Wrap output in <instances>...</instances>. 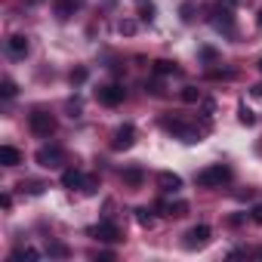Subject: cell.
Listing matches in <instances>:
<instances>
[{
	"label": "cell",
	"mask_w": 262,
	"mask_h": 262,
	"mask_svg": "<svg viewBox=\"0 0 262 262\" xmlns=\"http://www.w3.org/2000/svg\"><path fill=\"white\" fill-rule=\"evenodd\" d=\"M164 213L167 216H185L188 213V204L185 201H170V204H164Z\"/></svg>",
	"instance_id": "16"
},
{
	"label": "cell",
	"mask_w": 262,
	"mask_h": 262,
	"mask_svg": "<svg viewBox=\"0 0 262 262\" xmlns=\"http://www.w3.org/2000/svg\"><path fill=\"white\" fill-rule=\"evenodd\" d=\"M237 4H247V0H225V7H237Z\"/></svg>",
	"instance_id": "30"
},
{
	"label": "cell",
	"mask_w": 262,
	"mask_h": 262,
	"mask_svg": "<svg viewBox=\"0 0 262 262\" xmlns=\"http://www.w3.org/2000/svg\"><path fill=\"white\" fill-rule=\"evenodd\" d=\"M207 244H210V225H194L185 234V250H198V247H207Z\"/></svg>",
	"instance_id": "7"
},
{
	"label": "cell",
	"mask_w": 262,
	"mask_h": 262,
	"mask_svg": "<svg viewBox=\"0 0 262 262\" xmlns=\"http://www.w3.org/2000/svg\"><path fill=\"white\" fill-rule=\"evenodd\" d=\"M7 50H10V56H13V59H25V56H28V37L13 34V37L7 40Z\"/></svg>",
	"instance_id": "10"
},
{
	"label": "cell",
	"mask_w": 262,
	"mask_h": 262,
	"mask_svg": "<svg viewBox=\"0 0 262 262\" xmlns=\"http://www.w3.org/2000/svg\"><path fill=\"white\" fill-rule=\"evenodd\" d=\"M158 185H161L164 191H179V188H182V179H179L176 173H161V176H158Z\"/></svg>",
	"instance_id": "13"
},
{
	"label": "cell",
	"mask_w": 262,
	"mask_h": 262,
	"mask_svg": "<svg viewBox=\"0 0 262 262\" xmlns=\"http://www.w3.org/2000/svg\"><path fill=\"white\" fill-rule=\"evenodd\" d=\"M250 216H253V222H256V225H262V204H259V207H253V213H250Z\"/></svg>",
	"instance_id": "27"
},
{
	"label": "cell",
	"mask_w": 262,
	"mask_h": 262,
	"mask_svg": "<svg viewBox=\"0 0 262 262\" xmlns=\"http://www.w3.org/2000/svg\"><path fill=\"white\" fill-rule=\"evenodd\" d=\"M96 99H99L102 105H108V108H114V105H120V102H123V86H117V83H108V86H99V90H96Z\"/></svg>",
	"instance_id": "6"
},
{
	"label": "cell",
	"mask_w": 262,
	"mask_h": 262,
	"mask_svg": "<svg viewBox=\"0 0 262 262\" xmlns=\"http://www.w3.org/2000/svg\"><path fill=\"white\" fill-rule=\"evenodd\" d=\"M228 179H231V170L225 164H213V167L198 173V185L201 188H216V185H225Z\"/></svg>",
	"instance_id": "1"
},
{
	"label": "cell",
	"mask_w": 262,
	"mask_h": 262,
	"mask_svg": "<svg viewBox=\"0 0 262 262\" xmlns=\"http://www.w3.org/2000/svg\"><path fill=\"white\" fill-rule=\"evenodd\" d=\"M155 74H161V77H164V74H176V65H173L170 59H158V62H155Z\"/></svg>",
	"instance_id": "17"
},
{
	"label": "cell",
	"mask_w": 262,
	"mask_h": 262,
	"mask_svg": "<svg viewBox=\"0 0 262 262\" xmlns=\"http://www.w3.org/2000/svg\"><path fill=\"white\" fill-rule=\"evenodd\" d=\"M0 164H4V167H19L22 164V151L13 148V145H4V148H0Z\"/></svg>",
	"instance_id": "11"
},
{
	"label": "cell",
	"mask_w": 262,
	"mask_h": 262,
	"mask_svg": "<svg viewBox=\"0 0 262 262\" xmlns=\"http://www.w3.org/2000/svg\"><path fill=\"white\" fill-rule=\"evenodd\" d=\"M120 34H136V22H120Z\"/></svg>",
	"instance_id": "25"
},
{
	"label": "cell",
	"mask_w": 262,
	"mask_h": 262,
	"mask_svg": "<svg viewBox=\"0 0 262 262\" xmlns=\"http://www.w3.org/2000/svg\"><path fill=\"white\" fill-rule=\"evenodd\" d=\"M19 259H40V253L31 250V247H25V250H16V253L10 256V262H19Z\"/></svg>",
	"instance_id": "18"
},
{
	"label": "cell",
	"mask_w": 262,
	"mask_h": 262,
	"mask_svg": "<svg viewBox=\"0 0 262 262\" xmlns=\"http://www.w3.org/2000/svg\"><path fill=\"white\" fill-rule=\"evenodd\" d=\"M34 161H37L40 167L53 170V167H62V164H65V151H62L59 145H43V148L34 155Z\"/></svg>",
	"instance_id": "5"
},
{
	"label": "cell",
	"mask_w": 262,
	"mask_h": 262,
	"mask_svg": "<svg viewBox=\"0 0 262 262\" xmlns=\"http://www.w3.org/2000/svg\"><path fill=\"white\" fill-rule=\"evenodd\" d=\"M83 80H86V71H83V68L71 71V83H83Z\"/></svg>",
	"instance_id": "26"
},
{
	"label": "cell",
	"mask_w": 262,
	"mask_h": 262,
	"mask_svg": "<svg viewBox=\"0 0 262 262\" xmlns=\"http://www.w3.org/2000/svg\"><path fill=\"white\" fill-rule=\"evenodd\" d=\"M259 71H262V59H259Z\"/></svg>",
	"instance_id": "33"
},
{
	"label": "cell",
	"mask_w": 262,
	"mask_h": 262,
	"mask_svg": "<svg viewBox=\"0 0 262 262\" xmlns=\"http://www.w3.org/2000/svg\"><path fill=\"white\" fill-rule=\"evenodd\" d=\"M123 182H126V185H142V182H145V173H142L139 167H126V170H123Z\"/></svg>",
	"instance_id": "15"
},
{
	"label": "cell",
	"mask_w": 262,
	"mask_h": 262,
	"mask_svg": "<svg viewBox=\"0 0 262 262\" xmlns=\"http://www.w3.org/2000/svg\"><path fill=\"white\" fill-rule=\"evenodd\" d=\"M237 117H241V123H247V126H250V123L256 120V114H253V111H250L247 105H241V114H237Z\"/></svg>",
	"instance_id": "23"
},
{
	"label": "cell",
	"mask_w": 262,
	"mask_h": 262,
	"mask_svg": "<svg viewBox=\"0 0 262 262\" xmlns=\"http://www.w3.org/2000/svg\"><path fill=\"white\" fill-rule=\"evenodd\" d=\"M164 126L170 129V133H173V136H179L182 142H198V133H194V129H191V126H185L182 120H164Z\"/></svg>",
	"instance_id": "9"
},
{
	"label": "cell",
	"mask_w": 262,
	"mask_h": 262,
	"mask_svg": "<svg viewBox=\"0 0 262 262\" xmlns=\"http://www.w3.org/2000/svg\"><path fill=\"white\" fill-rule=\"evenodd\" d=\"M182 102H201V93H198L194 86H185V90H182Z\"/></svg>",
	"instance_id": "21"
},
{
	"label": "cell",
	"mask_w": 262,
	"mask_h": 262,
	"mask_svg": "<svg viewBox=\"0 0 262 262\" xmlns=\"http://www.w3.org/2000/svg\"><path fill=\"white\" fill-rule=\"evenodd\" d=\"M83 182H86V179H83V173H77V170H65V173H62V185H65V188H80Z\"/></svg>",
	"instance_id": "14"
},
{
	"label": "cell",
	"mask_w": 262,
	"mask_h": 262,
	"mask_svg": "<svg viewBox=\"0 0 262 262\" xmlns=\"http://www.w3.org/2000/svg\"><path fill=\"white\" fill-rule=\"evenodd\" d=\"M136 145V126L133 123H123L114 129V139H111V148L114 151H126V148H133Z\"/></svg>",
	"instance_id": "4"
},
{
	"label": "cell",
	"mask_w": 262,
	"mask_h": 262,
	"mask_svg": "<svg viewBox=\"0 0 262 262\" xmlns=\"http://www.w3.org/2000/svg\"><path fill=\"white\" fill-rule=\"evenodd\" d=\"M50 256H59V259H65L68 256V247L65 244H50V250H47Z\"/></svg>",
	"instance_id": "22"
},
{
	"label": "cell",
	"mask_w": 262,
	"mask_h": 262,
	"mask_svg": "<svg viewBox=\"0 0 262 262\" xmlns=\"http://www.w3.org/2000/svg\"><path fill=\"white\" fill-rule=\"evenodd\" d=\"M201 56H204V59H216V50H210V47H204V50H201Z\"/></svg>",
	"instance_id": "28"
},
{
	"label": "cell",
	"mask_w": 262,
	"mask_h": 262,
	"mask_svg": "<svg viewBox=\"0 0 262 262\" xmlns=\"http://www.w3.org/2000/svg\"><path fill=\"white\" fill-rule=\"evenodd\" d=\"M179 13H182V22H191V19H194V16H191V13H194V4H188V0H185Z\"/></svg>",
	"instance_id": "24"
},
{
	"label": "cell",
	"mask_w": 262,
	"mask_h": 262,
	"mask_svg": "<svg viewBox=\"0 0 262 262\" xmlns=\"http://www.w3.org/2000/svg\"><path fill=\"white\" fill-rule=\"evenodd\" d=\"M210 25L219 31V34H225V37H234L237 34V25H234V16H231V7H222V10H213V16H210Z\"/></svg>",
	"instance_id": "2"
},
{
	"label": "cell",
	"mask_w": 262,
	"mask_h": 262,
	"mask_svg": "<svg viewBox=\"0 0 262 262\" xmlns=\"http://www.w3.org/2000/svg\"><path fill=\"white\" fill-rule=\"evenodd\" d=\"M136 222H139L142 228H151V225H155V216H151L148 210H136Z\"/></svg>",
	"instance_id": "19"
},
{
	"label": "cell",
	"mask_w": 262,
	"mask_h": 262,
	"mask_svg": "<svg viewBox=\"0 0 262 262\" xmlns=\"http://www.w3.org/2000/svg\"><path fill=\"white\" fill-rule=\"evenodd\" d=\"M28 126H31L34 136H50V133H56V117L47 114V111H34L28 117Z\"/></svg>",
	"instance_id": "3"
},
{
	"label": "cell",
	"mask_w": 262,
	"mask_h": 262,
	"mask_svg": "<svg viewBox=\"0 0 262 262\" xmlns=\"http://www.w3.org/2000/svg\"><path fill=\"white\" fill-rule=\"evenodd\" d=\"M253 96H262V83H259V86H253Z\"/></svg>",
	"instance_id": "31"
},
{
	"label": "cell",
	"mask_w": 262,
	"mask_h": 262,
	"mask_svg": "<svg viewBox=\"0 0 262 262\" xmlns=\"http://www.w3.org/2000/svg\"><path fill=\"white\" fill-rule=\"evenodd\" d=\"M259 28H262V13H259Z\"/></svg>",
	"instance_id": "32"
},
{
	"label": "cell",
	"mask_w": 262,
	"mask_h": 262,
	"mask_svg": "<svg viewBox=\"0 0 262 262\" xmlns=\"http://www.w3.org/2000/svg\"><path fill=\"white\" fill-rule=\"evenodd\" d=\"M0 96H4V99H13V96H16V83H13L10 77L0 83Z\"/></svg>",
	"instance_id": "20"
},
{
	"label": "cell",
	"mask_w": 262,
	"mask_h": 262,
	"mask_svg": "<svg viewBox=\"0 0 262 262\" xmlns=\"http://www.w3.org/2000/svg\"><path fill=\"white\" fill-rule=\"evenodd\" d=\"M0 204H4V210H10V207H13V198H10V194H4V198H0Z\"/></svg>",
	"instance_id": "29"
},
{
	"label": "cell",
	"mask_w": 262,
	"mask_h": 262,
	"mask_svg": "<svg viewBox=\"0 0 262 262\" xmlns=\"http://www.w3.org/2000/svg\"><path fill=\"white\" fill-rule=\"evenodd\" d=\"M77 7H83V0H56V16L68 19V16H74Z\"/></svg>",
	"instance_id": "12"
},
{
	"label": "cell",
	"mask_w": 262,
	"mask_h": 262,
	"mask_svg": "<svg viewBox=\"0 0 262 262\" xmlns=\"http://www.w3.org/2000/svg\"><path fill=\"white\" fill-rule=\"evenodd\" d=\"M93 234H96L99 241H105V244H117V241H123V234H120V228H117L114 222H102V225H96Z\"/></svg>",
	"instance_id": "8"
}]
</instances>
